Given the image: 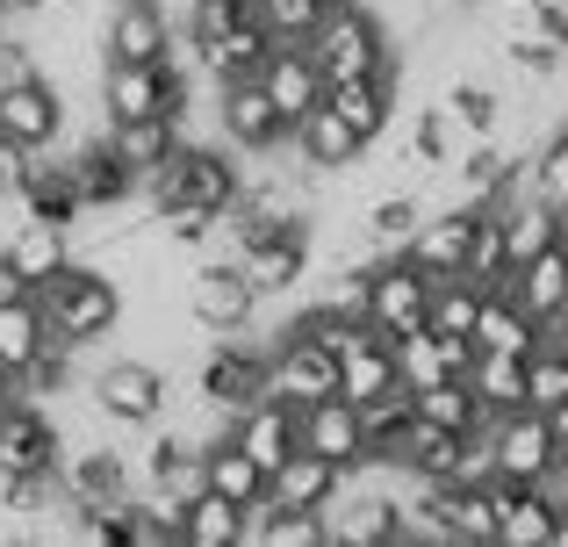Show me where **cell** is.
<instances>
[{
  "instance_id": "1",
  "label": "cell",
  "mask_w": 568,
  "mask_h": 547,
  "mask_svg": "<svg viewBox=\"0 0 568 547\" xmlns=\"http://www.w3.org/2000/svg\"><path fill=\"white\" fill-rule=\"evenodd\" d=\"M138 188H144V202H152V216H166V210H209L216 216V210H231L237 188H245V159H237L231 144L181 138L166 166H152Z\"/></svg>"
},
{
  "instance_id": "2",
  "label": "cell",
  "mask_w": 568,
  "mask_h": 547,
  "mask_svg": "<svg viewBox=\"0 0 568 547\" xmlns=\"http://www.w3.org/2000/svg\"><path fill=\"white\" fill-rule=\"evenodd\" d=\"M37 310L43 324H51V338H65V346H94V338L115 332V317H123V281H115L109 267H87V260H72L65 274H51L37 288Z\"/></svg>"
},
{
  "instance_id": "3",
  "label": "cell",
  "mask_w": 568,
  "mask_h": 547,
  "mask_svg": "<svg viewBox=\"0 0 568 547\" xmlns=\"http://www.w3.org/2000/svg\"><path fill=\"white\" fill-rule=\"evenodd\" d=\"M310 58H317L324 87L332 80H375V72H403L396 65V37H388V22L375 8H338L317 22V37H310Z\"/></svg>"
},
{
  "instance_id": "4",
  "label": "cell",
  "mask_w": 568,
  "mask_h": 547,
  "mask_svg": "<svg viewBox=\"0 0 568 547\" xmlns=\"http://www.w3.org/2000/svg\"><path fill=\"white\" fill-rule=\"evenodd\" d=\"M87 404L109 425H123V433H152L173 411V375L159 361H101L87 375Z\"/></svg>"
},
{
  "instance_id": "5",
  "label": "cell",
  "mask_w": 568,
  "mask_h": 547,
  "mask_svg": "<svg viewBox=\"0 0 568 547\" xmlns=\"http://www.w3.org/2000/svg\"><path fill=\"white\" fill-rule=\"evenodd\" d=\"M353 303H361V317L375 324L382 338H403L425 324V303H432V274H417L403 253L388 260H367V267H353Z\"/></svg>"
},
{
  "instance_id": "6",
  "label": "cell",
  "mask_w": 568,
  "mask_h": 547,
  "mask_svg": "<svg viewBox=\"0 0 568 547\" xmlns=\"http://www.w3.org/2000/svg\"><path fill=\"white\" fill-rule=\"evenodd\" d=\"M310 245H317V224H274V231H252L231 267L252 281L260 303H281L310 281Z\"/></svg>"
},
{
  "instance_id": "7",
  "label": "cell",
  "mask_w": 568,
  "mask_h": 547,
  "mask_svg": "<svg viewBox=\"0 0 568 547\" xmlns=\"http://www.w3.org/2000/svg\"><path fill=\"white\" fill-rule=\"evenodd\" d=\"M194 396H209L223 418H237L245 404H260V396H266V346L245 338V332L209 338L202 361H194Z\"/></svg>"
},
{
  "instance_id": "8",
  "label": "cell",
  "mask_w": 568,
  "mask_h": 547,
  "mask_svg": "<svg viewBox=\"0 0 568 547\" xmlns=\"http://www.w3.org/2000/svg\"><path fill=\"white\" fill-rule=\"evenodd\" d=\"M181 310L194 324H202L209 338H231V332H252L260 324V295H252V281L231 267V260H194V274H187V295H181Z\"/></svg>"
},
{
  "instance_id": "9",
  "label": "cell",
  "mask_w": 568,
  "mask_h": 547,
  "mask_svg": "<svg viewBox=\"0 0 568 547\" xmlns=\"http://www.w3.org/2000/svg\"><path fill=\"white\" fill-rule=\"evenodd\" d=\"M216 138L237 159H274V152H288V115L266 101L260 80H223L216 87Z\"/></svg>"
},
{
  "instance_id": "10",
  "label": "cell",
  "mask_w": 568,
  "mask_h": 547,
  "mask_svg": "<svg viewBox=\"0 0 568 547\" xmlns=\"http://www.w3.org/2000/svg\"><path fill=\"white\" fill-rule=\"evenodd\" d=\"M266 396L281 404H317V396H338V353L310 332H281V346H266Z\"/></svg>"
},
{
  "instance_id": "11",
  "label": "cell",
  "mask_w": 568,
  "mask_h": 547,
  "mask_svg": "<svg viewBox=\"0 0 568 547\" xmlns=\"http://www.w3.org/2000/svg\"><path fill=\"white\" fill-rule=\"evenodd\" d=\"M65 462V433L37 396H8L0 404V476H58Z\"/></svg>"
},
{
  "instance_id": "12",
  "label": "cell",
  "mask_w": 568,
  "mask_h": 547,
  "mask_svg": "<svg viewBox=\"0 0 568 547\" xmlns=\"http://www.w3.org/2000/svg\"><path fill=\"white\" fill-rule=\"evenodd\" d=\"M65 87L51 80V72H29V80L0 87V138H14L22 152H51L58 138H65Z\"/></svg>"
},
{
  "instance_id": "13",
  "label": "cell",
  "mask_w": 568,
  "mask_h": 547,
  "mask_svg": "<svg viewBox=\"0 0 568 547\" xmlns=\"http://www.w3.org/2000/svg\"><path fill=\"white\" fill-rule=\"evenodd\" d=\"M483 433H489V462H497L504 483H540L555 468V425H547V411H532V404L497 411V418H483Z\"/></svg>"
},
{
  "instance_id": "14",
  "label": "cell",
  "mask_w": 568,
  "mask_h": 547,
  "mask_svg": "<svg viewBox=\"0 0 568 547\" xmlns=\"http://www.w3.org/2000/svg\"><path fill=\"white\" fill-rule=\"evenodd\" d=\"M58 483H65L72 511H109L130 497V462L115 447H101V439H72L65 462H58Z\"/></svg>"
},
{
  "instance_id": "15",
  "label": "cell",
  "mask_w": 568,
  "mask_h": 547,
  "mask_svg": "<svg viewBox=\"0 0 568 547\" xmlns=\"http://www.w3.org/2000/svg\"><path fill=\"white\" fill-rule=\"evenodd\" d=\"M101 51L109 58H130V65H166L181 51V29L159 0H115L109 29H101Z\"/></svg>"
},
{
  "instance_id": "16",
  "label": "cell",
  "mask_w": 568,
  "mask_h": 547,
  "mask_svg": "<svg viewBox=\"0 0 568 547\" xmlns=\"http://www.w3.org/2000/svg\"><path fill=\"white\" fill-rule=\"evenodd\" d=\"M295 447L324 454V462H338V468H361L367 462L361 404H346V396H317V404H303V411H295Z\"/></svg>"
},
{
  "instance_id": "17",
  "label": "cell",
  "mask_w": 568,
  "mask_h": 547,
  "mask_svg": "<svg viewBox=\"0 0 568 547\" xmlns=\"http://www.w3.org/2000/svg\"><path fill=\"white\" fill-rule=\"evenodd\" d=\"M288 152H295V166H303V173H317V181H338V173L361 166L367 144L346 130V115H338L332 101H317L303 123H288Z\"/></svg>"
},
{
  "instance_id": "18",
  "label": "cell",
  "mask_w": 568,
  "mask_h": 547,
  "mask_svg": "<svg viewBox=\"0 0 568 547\" xmlns=\"http://www.w3.org/2000/svg\"><path fill=\"white\" fill-rule=\"evenodd\" d=\"M252 80L266 87V101H274L288 123H303V115L324 101V72H317V58H310V43H274Z\"/></svg>"
},
{
  "instance_id": "19",
  "label": "cell",
  "mask_w": 568,
  "mask_h": 547,
  "mask_svg": "<svg viewBox=\"0 0 568 547\" xmlns=\"http://www.w3.org/2000/svg\"><path fill=\"white\" fill-rule=\"evenodd\" d=\"M0 260H8L14 274L29 281V288H43L51 274H65L72 260V224H51V216H22V224L8 231V245H0Z\"/></svg>"
},
{
  "instance_id": "20",
  "label": "cell",
  "mask_w": 568,
  "mask_h": 547,
  "mask_svg": "<svg viewBox=\"0 0 568 547\" xmlns=\"http://www.w3.org/2000/svg\"><path fill=\"white\" fill-rule=\"evenodd\" d=\"M540 338H547V324L511 295V281H489V288H483V310H475L468 346H497V353H518V361H526Z\"/></svg>"
},
{
  "instance_id": "21",
  "label": "cell",
  "mask_w": 568,
  "mask_h": 547,
  "mask_svg": "<svg viewBox=\"0 0 568 547\" xmlns=\"http://www.w3.org/2000/svg\"><path fill=\"white\" fill-rule=\"evenodd\" d=\"M346 476L353 468H338V462H324V454H310V447H295L288 462L266 476V505H288V511H324L338 490H346Z\"/></svg>"
},
{
  "instance_id": "22",
  "label": "cell",
  "mask_w": 568,
  "mask_h": 547,
  "mask_svg": "<svg viewBox=\"0 0 568 547\" xmlns=\"http://www.w3.org/2000/svg\"><path fill=\"white\" fill-rule=\"evenodd\" d=\"M468 224L475 210H460V202H446V210H425L417 216V231L403 239V260H410L417 274H460V253H468Z\"/></svg>"
},
{
  "instance_id": "23",
  "label": "cell",
  "mask_w": 568,
  "mask_h": 547,
  "mask_svg": "<svg viewBox=\"0 0 568 547\" xmlns=\"http://www.w3.org/2000/svg\"><path fill=\"white\" fill-rule=\"evenodd\" d=\"M388 353H396V382H403V389H425V382H446V375H460L475 346H468V338H446V332H432V324H417V332L388 338Z\"/></svg>"
},
{
  "instance_id": "24",
  "label": "cell",
  "mask_w": 568,
  "mask_h": 547,
  "mask_svg": "<svg viewBox=\"0 0 568 547\" xmlns=\"http://www.w3.org/2000/svg\"><path fill=\"white\" fill-rule=\"evenodd\" d=\"M396 87H403V72H375V80H332V87H324V101L346 115V130H353L361 144H375L382 130L396 123Z\"/></svg>"
},
{
  "instance_id": "25",
  "label": "cell",
  "mask_w": 568,
  "mask_h": 547,
  "mask_svg": "<svg viewBox=\"0 0 568 547\" xmlns=\"http://www.w3.org/2000/svg\"><path fill=\"white\" fill-rule=\"evenodd\" d=\"M266 51H274L266 22H260V14H245V22H231L216 43H202V51H194V65H202L209 87H223V80H252V72L266 65Z\"/></svg>"
},
{
  "instance_id": "26",
  "label": "cell",
  "mask_w": 568,
  "mask_h": 547,
  "mask_svg": "<svg viewBox=\"0 0 568 547\" xmlns=\"http://www.w3.org/2000/svg\"><path fill=\"white\" fill-rule=\"evenodd\" d=\"M388 389H403L396 382V353H388V338L367 324V332L338 353V396H346V404H382Z\"/></svg>"
},
{
  "instance_id": "27",
  "label": "cell",
  "mask_w": 568,
  "mask_h": 547,
  "mask_svg": "<svg viewBox=\"0 0 568 547\" xmlns=\"http://www.w3.org/2000/svg\"><path fill=\"white\" fill-rule=\"evenodd\" d=\"M460 382L475 389L483 418H497V411H518V404H526V361H518V353L475 346V353H468V367H460Z\"/></svg>"
},
{
  "instance_id": "28",
  "label": "cell",
  "mask_w": 568,
  "mask_h": 547,
  "mask_svg": "<svg viewBox=\"0 0 568 547\" xmlns=\"http://www.w3.org/2000/svg\"><path fill=\"white\" fill-rule=\"evenodd\" d=\"M504 281H511V295H518V303H526L540 324H555L561 310H568V239L547 245V253H532L526 267H511Z\"/></svg>"
},
{
  "instance_id": "29",
  "label": "cell",
  "mask_w": 568,
  "mask_h": 547,
  "mask_svg": "<svg viewBox=\"0 0 568 547\" xmlns=\"http://www.w3.org/2000/svg\"><path fill=\"white\" fill-rule=\"evenodd\" d=\"M101 138H109V152L130 166V181H144L152 166H166V159H173L181 123H166V115H130V123H109Z\"/></svg>"
},
{
  "instance_id": "30",
  "label": "cell",
  "mask_w": 568,
  "mask_h": 547,
  "mask_svg": "<svg viewBox=\"0 0 568 547\" xmlns=\"http://www.w3.org/2000/svg\"><path fill=\"white\" fill-rule=\"evenodd\" d=\"M202 462H209V490H216V497H231L237 511L266 505V468L252 462V454L237 447L231 433H216V439H209V447H202Z\"/></svg>"
},
{
  "instance_id": "31",
  "label": "cell",
  "mask_w": 568,
  "mask_h": 547,
  "mask_svg": "<svg viewBox=\"0 0 568 547\" xmlns=\"http://www.w3.org/2000/svg\"><path fill=\"white\" fill-rule=\"evenodd\" d=\"M497 216H504V260H511V267H526L532 253L561 245V210H547V202H532V195L497 202Z\"/></svg>"
},
{
  "instance_id": "32",
  "label": "cell",
  "mask_w": 568,
  "mask_h": 547,
  "mask_svg": "<svg viewBox=\"0 0 568 547\" xmlns=\"http://www.w3.org/2000/svg\"><path fill=\"white\" fill-rule=\"evenodd\" d=\"M43 346H51V324H43V310H37V288L8 295V303H0V375H22Z\"/></svg>"
},
{
  "instance_id": "33",
  "label": "cell",
  "mask_w": 568,
  "mask_h": 547,
  "mask_svg": "<svg viewBox=\"0 0 568 547\" xmlns=\"http://www.w3.org/2000/svg\"><path fill=\"white\" fill-rule=\"evenodd\" d=\"M245 540V511L231 497L202 490L194 505H181V547H237Z\"/></svg>"
},
{
  "instance_id": "34",
  "label": "cell",
  "mask_w": 568,
  "mask_h": 547,
  "mask_svg": "<svg viewBox=\"0 0 568 547\" xmlns=\"http://www.w3.org/2000/svg\"><path fill=\"white\" fill-rule=\"evenodd\" d=\"M410 411H417L425 425H446V433H475V425H483V404H475V389H468L460 375L410 389Z\"/></svg>"
},
{
  "instance_id": "35",
  "label": "cell",
  "mask_w": 568,
  "mask_h": 547,
  "mask_svg": "<svg viewBox=\"0 0 568 547\" xmlns=\"http://www.w3.org/2000/svg\"><path fill=\"white\" fill-rule=\"evenodd\" d=\"M475 310H483V281H468V274H439V281H432V303H425L432 332L468 338L475 332Z\"/></svg>"
},
{
  "instance_id": "36",
  "label": "cell",
  "mask_w": 568,
  "mask_h": 547,
  "mask_svg": "<svg viewBox=\"0 0 568 547\" xmlns=\"http://www.w3.org/2000/svg\"><path fill=\"white\" fill-rule=\"evenodd\" d=\"M446 115H454L468 138H497V130H504V87H489V80H454V87H446Z\"/></svg>"
},
{
  "instance_id": "37",
  "label": "cell",
  "mask_w": 568,
  "mask_h": 547,
  "mask_svg": "<svg viewBox=\"0 0 568 547\" xmlns=\"http://www.w3.org/2000/svg\"><path fill=\"white\" fill-rule=\"evenodd\" d=\"M460 274L483 281V288L511 274V260H504V216H497V210H475V224H468V253H460Z\"/></svg>"
},
{
  "instance_id": "38",
  "label": "cell",
  "mask_w": 568,
  "mask_h": 547,
  "mask_svg": "<svg viewBox=\"0 0 568 547\" xmlns=\"http://www.w3.org/2000/svg\"><path fill=\"white\" fill-rule=\"evenodd\" d=\"M526 404L532 411L568 404V346H555V338H540V346L526 353Z\"/></svg>"
},
{
  "instance_id": "39",
  "label": "cell",
  "mask_w": 568,
  "mask_h": 547,
  "mask_svg": "<svg viewBox=\"0 0 568 547\" xmlns=\"http://www.w3.org/2000/svg\"><path fill=\"white\" fill-rule=\"evenodd\" d=\"M454 138H460V123L446 115V101L439 109H417V130H410V159L425 173H446L454 166Z\"/></svg>"
},
{
  "instance_id": "40",
  "label": "cell",
  "mask_w": 568,
  "mask_h": 547,
  "mask_svg": "<svg viewBox=\"0 0 568 547\" xmlns=\"http://www.w3.org/2000/svg\"><path fill=\"white\" fill-rule=\"evenodd\" d=\"M22 173H29V152H22L14 138H0V202L22 195Z\"/></svg>"
},
{
  "instance_id": "41",
  "label": "cell",
  "mask_w": 568,
  "mask_h": 547,
  "mask_svg": "<svg viewBox=\"0 0 568 547\" xmlns=\"http://www.w3.org/2000/svg\"><path fill=\"white\" fill-rule=\"evenodd\" d=\"M8 295H29V281H22V274H14V267H8V260H0V303H8Z\"/></svg>"
},
{
  "instance_id": "42",
  "label": "cell",
  "mask_w": 568,
  "mask_h": 547,
  "mask_svg": "<svg viewBox=\"0 0 568 547\" xmlns=\"http://www.w3.org/2000/svg\"><path fill=\"white\" fill-rule=\"evenodd\" d=\"M51 0H8V14H43Z\"/></svg>"
},
{
  "instance_id": "43",
  "label": "cell",
  "mask_w": 568,
  "mask_h": 547,
  "mask_svg": "<svg viewBox=\"0 0 568 547\" xmlns=\"http://www.w3.org/2000/svg\"><path fill=\"white\" fill-rule=\"evenodd\" d=\"M555 547H568V505H555Z\"/></svg>"
},
{
  "instance_id": "44",
  "label": "cell",
  "mask_w": 568,
  "mask_h": 547,
  "mask_svg": "<svg viewBox=\"0 0 568 547\" xmlns=\"http://www.w3.org/2000/svg\"><path fill=\"white\" fill-rule=\"evenodd\" d=\"M547 338H555V346H568V310H561L555 324H547Z\"/></svg>"
},
{
  "instance_id": "45",
  "label": "cell",
  "mask_w": 568,
  "mask_h": 547,
  "mask_svg": "<svg viewBox=\"0 0 568 547\" xmlns=\"http://www.w3.org/2000/svg\"><path fill=\"white\" fill-rule=\"evenodd\" d=\"M8 396H14V382H8V375H0V404H8Z\"/></svg>"
},
{
  "instance_id": "46",
  "label": "cell",
  "mask_w": 568,
  "mask_h": 547,
  "mask_svg": "<svg viewBox=\"0 0 568 547\" xmlns=\"http://www.w3.org/2000/svg\"><path fill=\"white\" fill-rule=\"evenodd\" d=\"M555 468H561V476H568V447H561V454H555Z\"/></svg>"
},
{
  "instance_id": "47",
  "label": "cell",
  "mask_w": 568,
  "mask_h": 547,
  "mask_svg": "<svg viewBox=\"0 0 568 547\" xmlns=\"http://www.w3.org/2000/svg\"><path fill=\"white\" fill-rule=\"evenodd\" d=\"M0 22H8V0H0Z\"/></svg>"
}]
</instances>
